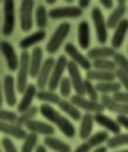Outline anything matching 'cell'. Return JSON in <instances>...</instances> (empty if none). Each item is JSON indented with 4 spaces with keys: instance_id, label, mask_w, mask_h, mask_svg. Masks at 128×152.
<instances>
[{
    "instance_id": "cb8c5ba5",
    "label": "cell",
    "mask_w": 128,
    "mask_h": 152,
    "mask_svg": "<svg viewBox=\"0 0 128 152\" xmlns=\"http://www.w3.org/2000/svg\"><path fill=\"white\" fill-rule=\"evenodd\" d=\"M93 125H94V115L90 113H85L81 119V126H79V137L86 141L92 136L93 132Z\"/></svg>"
},
{
    "instance_id": "9a60e30c",
    "label": "cell",
    "mask_w": 128,
    "mask_h": 152,
    "mask_svg": "<svg viewBox=\"0 0 128 152\" xmlns=\"http://www.w3.org/2000/svg\"><path fill=\"white\" fill-rule=\"evenodd\" d=\"M127 7H126V2L124 0H117V6L113 8V10L110 13L109 17L107 19V25L108 28H116L119 25L124 19V16L126 14Z\"/></svg>"
},
{
    "instance_id": "7402d4cb",
    "label": "cell",
    "mask_w": 128,
    "mask_h": 152,
    "mask_svg": "<svg viewBox=\"0 0 128 152\" xmlns=\"http://www.w3.org/2000/svg\"><path fill=\"white\" fill-rule=\"evenodd\" d=\"M0 131L1 133L10 136L16 140H25L27 136L26 131L22 126L17 124H7V123H0Z\"/></svg>"
},
{
    "instance_id": "ffe728a7",
    "label": "cell",
    "mask_w": 128,
    "mask_h": 152,
    "mask_svg": "<svg viewBox=\"0 0 128 152\" xmlns=\"http://www.w3.org/2000/svg\"><path fill=\"white\" fill-rule=\"evenodd\" d=\"M25 127L30 131V133H35L38 135H43V136H52L56 132V129L53 128L52 125L40 121H30Z\"/></svg>"
},
{
    "instance_id": "44dd1931",
    "label": "cell",
    "mask_w": 128,
    "mask_h": 152,
    "mask_svg": "<svg viewBox=\"0 0 128 152\" xmlns=\"http://www.w3.org/2000/svg\"><path fill=\"white\" fill-rule=\"evenodd\" d=\"M127 32H128V19L124 18L121 23L115 28V32H113L112 38H111V47L115 50L121 48L122 43L125 41V38L127 35Z\"/></svg>"
},
{
    "instance_id": "2e32d148",
    "label": "cell",
    "mask_w": 128,
    "mask_h": 152,
    "mask_svg": "<svg viewBox=\"0 0 128 152\" xmlns=\"http://www.w3.org/2000/svg\"><path fill=\"white\" fill-rule=\"evenodd\" d=\"M36 94H38V86H36V84L30 83V84L27 85L26 90L24 91V93L22 94L20 101H19L18 104H17V110H18V113L22 114V113H24L27 109H30V108L32 107V102H33V100L36 98Z\"/></svg>"
},
{
    "instance_id": "f6af8a7d",
    "label": "cell",
    "mask_w": 128,
    "mask_h": 152,
    "mask_svg": "<svg viewBox=\"0 0 128 152\" xmlns=\"http://www.w3.org/2000/svg\"><path fill=\"white\" fill-rule=\"evenodd\" d=\"M116 121H118V124L120 125V127H124L128 131V116L127 115H118Z\"/></svg>"
},
{
    "instance_id": "83f0119b",
    "label": "cell",
    "mask_w": 128,
    "mask_h": 152,
    "mask_svg": "<svg viewBox=\"0 0 128 152\" xmlns=\"http://www.w3.org/2000/svg\"><path fill=\"white\" fill-rule=\"evenodd\" d=\"M86 78L92 81V82H97V83L112 82V81H115L116 75L115 73H111V72L91 69L89 72H86Z\"/></svg>"
},
{
    "instance_id": "e575fe53",
    "label": "cell",
    "mask_w": 128,
    "mask_h": 152,
    "mask_svg": "<svg viewBox=\"0 0 128 152\" xmlns=\"http://www.w3.org/2000/svg\"><path fill=\"white\" fill-rule=\"evenodd\" d=\"M92 66L94 67L96 70H103V72H111L115 73L118 69L117 65L113 60L111 59H100V60H95L92 61Z\"/></svg>"
},
{
    "instance_id": "f5cc1de1",
    "label": "cell",
    "mask_w": 128,
    "mask_h": 152,
    "mask_svg": "<svg viewBox=\"0 0 128 152\" xmlns=\"http://www.w3.org/2000/svg\"><path fill=\"white\" fill-rule=\"evenodd\" d=\"M118 152H128V149H126V150H121V151H118Z\"/></svg>"
},
{
    "instance_id": "f546056e",
    "label": "cell",
    "mask_w": 128,
    "mask_h": 152,
    "mask_svg": "<svg viewBox=\"0 0 128 152\" xmlns=\"http://www.w3.org/2000/svg\"><path fill=\"white\" fill-rule=\"evenodd\" d=\"M36 99L47 104H59V102L61 101V96L50 90H39Z\"/></svg>"
},
{
    "instance_id": "d4e9b609",
    "label": "cell",
    "mask_w": 128,
    "mask_h": 152,
    "mask_svg": "<svg viewBox=\"0 0 128 152\" xmlns=\"http://www.w3.org/2000/svg\"><path fill=\"white\" fill-rule=\"evenodd\" d=\"M77 41L82 50L89 49L91 43L90 25L86 20H82L77 27Z\"/></svg>"
},
{
    "instance_id": "60d3db41",
    "label": "cell",
    "mask_w": 128,
    "mask_h": 152,
    "mask_svg": "<svg viewBox=\"0 0 128 152\" xmlns=\"http://www.w3.org/2000/svg\"><path fill=\"white\" fill-rule=\"evenodd\" d=\"M113 61L116 63L117 67L119 69L124 70V72H126L128 74V58L125 55L117 52L115 55V57H113Z\"/></svg>"
},
{
    "instance_id": "7bdbcfd3",
    "label": "cell",
    "mask_w": 128,
    "mask_h": 152,
    "mask_svg": "<svg viewBox=\"0 0 128 152\" xmlns=\"http://www.w3.org/2000/svg\"><path fill=\"white\" fill-rule=\"evenodd\" d=\"M1 146L5 152H18L14 142L9 137H2L1 139Z\"/></svg>"
},
{
    "instance_id": "603a6c76",
    "label": "cell",
    "mask_w": 128,
    "mask_h": 152,
    "mask_svg": "<svg viewBox=\"0 0 128 152\" xmlns=\"http://www.w3.org/2000/svg\"><path fill=\"white\" fill-rule=\"evenodd\" d=\"M117 53L112 47H97V48H92L87 51L86 57L92 61L100 60V59H110L113 58Z\"/></svg>"
},
{
    "instance_id": "d590c367",
    "label": "cell",
    "mask_w": 128,
    "mask_h": 152,
    "mask_svg": "<svg viewBox=\"0 0 128 152\" xmlns=\"http://www.w3.org/2000/svg\"><path fill=\"white\" fill-rule=\"evenodd\" d=\"M128 145V133H119L111 136L107 142V148L115 149L119 146Z\"/></svg>"
},
{
    "instance_id": "b9f144b4",
    "label": "cell",
    "mask_w": 128,
    "mask_h": 152,
    "mask_svg": "<svg viewBox=\"0 0 128 152\" xmlns=\"http://www.w3.org/2000/svg\"><path fill=\"white\" fill-rule=\"evenodd\" d=\"M115 75H116V78L118 80V82L120 83V85H121L126 91H128V74L127 73L118 68V69L115 72Z\"/></svg>"
},
{
    "instance_id": "30bf717a",
    "label": "cell",
    "mask_w": 128,
    "mask_h": 152,
    "mask_svg": "<svg viewBox=\"0 0 128 152\" xmlns=\"http://www.w3.org/2000/svg\"><path fill=\"white\" fill-rule=\"evenodd\" d=\"M83 15V10L78 6H64L52 8L49 12V17L53 20L63 18H77Z\"/></svg>"
},
{
    "instance_id": "4dcf8cb0",
    "label": "cell",
    "mask_w": 128,
    "mask_h": 152,
    "mask_svg": "<svg viewBox=\"0 0 128 152\" xmlns=\"http://www.w3.org/2000/svg\"><path fill=\"white\" fill-rule=\"evenodd\" d=\"M95 88L99 93H102V95H110L115 94L117 92L121 91V85L119 82H103V83H96Z\"/></svg>"
},
{
    "instance_id": "681fc988",
    "label": "cell",
    "mask_w": 128,
    "mask_h": 152,
    "mask_svg": "<svg viewBox=\"0 0 128 152\" xmlns=\"http://www.w3.org/2000/svg\"><path fill=\"white\" fill-rule=\"evenodd\" d=\"M107 150H108V148H105V146H99V148L94 149L92 152H107Z\"/></svg>"
},
{
    "instance_id": "8fae6325",
    "label": "cell",
    "mask_w": 128,
    "mask_h": 152,
    "mask_svg": "<svg viewBox=\"0 0 128 152\" xmlns=\"http://www.w3.org/2000/svg\"><path fill=\"white\" fill-rule=\"evenodd\" d=\"M67 70H68V77L71 78V82L73 84V89L75 90L76 94L85 95V89H84V81L82 74L79 72V67L73 61H68L67 65Z\"/></svg>"
},
{
    "instance_id": "f35d334b",
    "label": "cell",
    "mask_w": 128,
    "mask_h": 152,
    "mask_svg": "<svg viewBox=\"0 0 128 152\" xmlns=\"http://www.w3.org/2000/svg\"><path fill=\"white\" fill-rule=\"evenodd\" d=\"M84 89H85V94L87 95V98L92 101H99V92L96 90L95 85L93 84L92 81L85 78L84 81Z\"/></svg>"
},
{
    "instance_id": "ba28073f",
    "label": "cell",
    "mask_w": 128,
    "mask_h": 152,
    "mask_svg": "<svg viewBox=\"0 0 128 152\" xmlns=\"http://www.w3.org/2000/svg\"><path fill=\"white\" fill-rule=\"evenodd\" d=\"M71 101L76 106L78 109H83L85 113L90 114H100L104 111V106L100 101H92L89 98H85L84 95L74 94L71 96Z\"/></svg>"
},
{
    "instance_id": "5bb4252c",
    "label": "cell",
    "mask_w": 128,
    "mask_h": 152,
    "mask_svg": "<svg viewBox=\"0 0 128 152\" xmlns=\"http://www.w3.org/2000/svg\"><path fill=\"white\" fill-rule=\"evenodd\" d=\"M55 64H56V59L53 57H49L44 60V63L42 65V68L40 70L38 77H36V86L40 90H45V88H48Z\"/></svg>"
},
{
    "instance_id": "db71d44e",
    "label": "cell",
    "mask_w": 128,
    "mask_h": 152,
    "mask_svg": "<svg viewBox=\"0 0 128 152\" xmlns=\"http://www.w3.org/2000/svg\"><path fill=\"white\" fill-rule=\"evenodd\" d=\"M127 51H128V49H127Z\"/></svg>"
},
{
    "instance_id": "ac0fdd59",
    "label": "cell",
    "mask_w": 128,
    "mask_h": 152,
    "mask_svg": "<svg viewBox=\"0 0 128 152\" xmlns=\"http://www.w3.org/2000/svg\"><path fill=\"white\" fill-rule=\"evenodd\" d=\"M94 121H95L97 125H100L101 127L105 128L108 132H111L113 135L120 133L121 127L118 124V121H116V119H112L109 116L104 115L103 113L94 115Z\"/></svg>"
},
{
    "instance_id": "7a4b0ae2",
    "label": "cell",
    "mask_w": 128,
    "mask_h": 152,
    "mask_svg": "<svg viewBox=\"0 0 128 152\" xmlns=\"http://www.w3.org/2000/svg\"><path fill=\"white\" fill-rule=\"evenodd\" d=\"M30 60H31V53L28 51H22L19 57V67L17 70V78H16V85H17V92L24 93L27 85L28 76H30Z\"/></svg>"
},
{
    "instance_id": "277c9868",
    "label": "cell",
    "mask_w": 128,
    "mask_h": 152,
    "mask_svg": "<svg viewBox=\"0 0 128 152\" xmlns=\"http://www.w3.org/2000/svg\"><path fill=\"white\" fill-rule=\"evenodd\" d=\"M92 20L94 24L97 41L101 45H104L108 41V25L100 7H94L92 9Z\"/></svg>"
},
{
    "instance_id": "6da1fadb",
    "label": "cell",
    "mask_w": 128,
    "mask_h": 152,
    "mask_svg": "<svg viewBox=\"0 0 128 152\" xmlns=\"http://www.w3.org/2000/svg\"><path fill=\"white\" fill-rule=\"evenodd\" d=\"M40 113L45 119H48L53 125H56L66 137H68V139L75 137V135H76L75 126L71 124V121L68 118L63 116L57 109L52 107L51 104L42 103L40 107Z\"/></svg>"
},
{
    "instance_id": "3957f363",
    "label": "cell",
    "mask_w": 128,
    "mask_h": 152,
    "mask_svg": "<svg viewBox=\"0 0 128 152\" xmlns=\"http://www.w3.org/2000/svg\"><path fill=\"white\" fill-rule=\"evenodd\" d=\"M69 32H71V24L68 22H63L61 24H59V26L53 32L52 37L47 43V47H45L47 52L50 55L56 53L61 47V45L64 43L65 39L68 37Z\"/></svg>"
},
{
    "instance_id": "1f68e13d",
    "label": "cell",
    "mask_w": 128,
    "mask_h": 152,
    "mask_svg": "<svg viewBox=\"0 0 128 152\" xmlns=\"http://www.w3.org/2000/svg\"><path fill=\"white\" fill-rule=\"evenodd\" d=\"M49 12L47 10L44 5H39L35 9V24L39 30H43L48 25Z\"/></svg>"
},
{
    "instance_id": "74e56055",
    "label": "cell",
    "mask_w": 128,
    "mask_h": 152,
    "mask_svg": "<svg viewBox=\"0 0 128 152\" xmlns=\"http://www.w3.org/2000/svg\"><path fill=\"white\" fill-rule=\"evenodd\" d=\"M71 90H73V84L71 82V78L68 76H65L59 85V95L63 99H67L68 96H71Z\"/></svg>"
},
{
    "instance_id": "d6a6232c",
    "label": "cell",
    "mask_w": 128,
    "mask_h": 152,
    "mask_svg": "<svg viewBox=\"0 0 128 152\" xmlns=\"http://www.w3.org/2000/svg\"><path fill=\"white\" fill-rule=\"evenodd\" d=\"M110 139L109 136V133H108V131H100V132H97L95 134H92V136H91L89 140H86V142L89 143V145L93 149V148H99L100 145H102L103 143L105 142H108V140Z\"/></svg>"
},
{
    "instance_id": "4fadbf2b",
    "label": "cell",
    "mask_w": 128,
    "mask_h": 152,
    "mask_svg": "<svg viewBox=\"0 0 128 152\" xmlns=\"http://www.w3.org/2000/svg\"><path fill=\"white\" fill-rule=\"evenodd\" d=\"M0 49H1V53H2V56L6 60L9 70H12V72L18 70L19 58L17 56L15 49H14L13 45L10 42H8V41H1Z\"/></svg>"
},
{
    "instance_id": "f1b7e54d",
    "label": "cell",
    "mask_w": 128,
    "mask_h": 152,
    "mask_svg": "<svg viewBox=\"0 0 128 152\" xmlns=\"http://www.w3.org/2000/svg\"><path fill=\"white\" fill-rule=\"evenodd\" d=\"M43 143L47 148H49L55 152H71V148L69 144L53 136H45Z\"/></svg>"
},
{
    "instance_id": "8d00e7d4",
    "label": "cell",
    "mask_w": 128,
    "mask_h": 152,
    "mask_svg": "<svg viewBox=\"0 0 128 152\" xmlns=\"http://www.w3.org/2000/svg\"><path fill=\"white\" fill-rule=\"evenodd\" d=\"M39 135L35 133H28L26 139L23 142V145L20 148V152H33L38 148Z\"/></svg>"
},
{
    "instance_id": "816d5d0a",
    "label": "cell",
    "mask_w": 128,
    "mask_h": 152,
    "mask_svg": "<svg viewBox=\"0 0 128 152\" xmlns=\"http://www.w3.org/2000/svg\"><path fill=\"white\" fill-rule=\"evenodd\" d=\"M47 5H55L57 2V0H45Z\"/></svg>"
},
{
    "instance_id": "836d02e7",
    "label": "cell",
    "mask_w": 128,
    "mask_h": 152,
    "mask_svg": "<svg viewBox=\"0 0 128 152\" xmlns=\"http://www.w3.org/2000/svg\"><path fill=\"white\" fill-rule=\"evenodd\" d=\"M39 111H40V108L36 107V106H32L30 109H27L26 111H24V113H22V114L19 115L18 121H17V125H19V126L22 127L26 126L30 121H34V118L38 115Z\"/></svg>"
},
{
    "instance_id": "f907efd6",
    "label": "cell",
    "mask_w": 128,
    "mask_h": 152,
    "mask_svg": "<svg viewBox=\"0 0 128 152\" xmlns=\"http://www.w3.org/2000/svg\"><path fill=\"white\" fill-rule=\"evenodd\" d=\"M35 152H48L47 151V146L45 145H38Z\"/></svg>"
},
{
    "instance_id": "7c38bea8",
    "label": "cell",
    "mask_w": 128,
    "mask_h": 152,
    "mask_svg": "<svg viewBox=\"0 0 128 152\" xmlns=\"http://www.w3.org/2000/svg\"><path fill=\"white\" fill-rule=\"evenodd\" d=\"M2 89H4V94H5V100L8 107H14L17 103V85L16 81L14 80L12 75H6L2 81Z\"/></svg>"
},
{
    "instance_id": "bcb514c9",
    "label": "cell",
    "mask_w": 128,
    "mask_h": 152,
    "mask_svg": "<svg viewBox=\"0 0 128 152\" xmlns=\"http://www.w3.org/2000/svg\"><path fill=\"white\" fill-rule=\"evenodd\" d=\"M91 150H92V148L89 145V143H87L86 141H84L82 144H79V145L74 150V152H92Z\"/></svg>"
},
{
    "instance_id": "7dc6e473",
    "label": "cell",
    "mask_w": 128,
    "mask_h": 152,
    "mask_svg": "<svg viewBox=\"0 0 128 152\" xmlns=\"http://www.w3.org/2000/svg\"><path fill=\"white\" fill-rule=\"evenodd\" d=\"M100 4L105 9H112L113 8V1L112 0H100Z\"/></svg>"
},
{
    "instance_id": "c3c4849f",
    "label": "cell",
    "mask_w": 128,
    "mask_h": 152,
    "mask_svg": "<svg viewBox=\"0 0 128 152\" xmlns=\"http://www.w3.org/2000/svg\"><path fill=\"white\" fill-rule=\"evenodd\" d=\"M90 4H91L90 0H79L78 1V7L83 10V9H86L87 7L90 6Z\"/></svg>"
},
{
    "instance_id": "ee69618b",
    "label": "cell",
    "mask_w": 128,
    "mask_h": 152,
    "mask_svg": "<svg viewBox=\"0 0 128 152\" xmlns=\"http://www.w3.org/2000/svg\"><path fill=\"white\" fill-rule=\"evenodd\" d=\"M113 99L116 101L128 104V91H119L113 94Z\"/></svg>"
},
{
    "instance_id": "5b68a950",
    "label": "cell",
    "mask_w": 128,
    "mask_h": 152,
    "mask_svg": "<svg viewBox=\"0 0 128 152\" xmlns=\"http://www.w3.org/2000/svg\"><path fill=\"white\" fill-rule=\"evenodd\" d=\"M33 0H23L19 5V24L23 32H30L33 27Z\"/></svg>"
},
{
    "instance_id": "8992f818",
    "label": "cell",
    "mask_w": 128,
    "mask_h": 152,
    "mask_svg": "<svg viewBox=\"0 0 128 152\" xmlns=\"http://www.w3.org/2000/svg\"><path fill=\"white\" fill-rule=\"evenodd\" d=\"M68 61L69 60L67 59L66 56H59L58 57V59L56 60V64H55V67L52 69L51 77H50V81H49V84H48V90L55 92L57 89H59L60 82L65 77L64 73L65 70L67 69Z\"/></svg>"
},
{
    "instance_id": "d6986e66",
    "label": "cell",
    "mask_w": 128,
    "mask_h": 152,
    "mask_svg": "<svg viewBox=\"0 0 128 152\" xmlns=\"http://www.w3.org/2000/svg\"><path fill=\"white\" fill-rule=\"evenodd\" d=\"M43 50L40 47H35L31 53L30 60V76L32 78H36L43 65Z\"/></svg>"
},
{
    "instance_id": "52a82bcc",
    "label": "cell",
    "mask_w": 128,
    "mask_h": 152,
    "mask_svg": "<svg viewBox=\"0 0 128 152\" xmlns=\"http://www.w3.org/2000/svg\"><path fill=\"white\" fill-rule=\"evenodd\" d=\"M16 24L15 16V2L13 0L4 1V23H2V34L9 37L13 34Z\"/></svg>"
},
{
    "instance_id": "484cf974",
    "label": "cell",
    "mask_w": 128,
    "mask_h": 152,
    "mask_svg": "<svg viewBox=\"0 0 128 152\" xmlns=\"http://www.w3.org/2000/svg\"><path fill=\"white\" fill-rule=\"evenodd\" d=\"M47 37V33L44 30H38L36 32H34L32 34L27 35L24 39H22L19 41V48L22 49V51H27V49H30L33 45H38L39 42L43 41Z\"/></svg>"
},
{
    "instance_id": "4316f807",
    "label": "cell",
    "mask_w": 128,
    "mask_h": 152,
    "mask_svg": "<svg viewBox=\"0 0 128 152\" xmlns=\"http://www.w3.org/2000/svg\"><path fill=\"white\" fill-rule=\"evenodd\" d=\"M58 107L61 111H64L66 115H68V117H71V119H74V121H81L82 117H83V115L81 114V110L71 100L61 99V101L59 102Z\"/></svg>"
},
{
    "instance_id": "9c48e42d",
    "label": "cell",
    "mask_w": 128,
    "mask_h": 152,
    "mask_svg": "<svg viewBox=\"0 0 128 152\" xmlns=\"http://www.w3.org/2000/svg\"><path fill=\"white\" fill-rule=\"evenodd\" d=\"M64 50H65L66 56H68V57L71 58V61L75 63L77 66L81 67L82 69L89 72V70H91V68L93 67V66H92V63L90 61V59L86 57V56H84L83 53L75 47V45H73V43H67V45H65Z\"/></svg>"
},
{
    "instance_id": "e0dca14e",
    "label": "cell",
    "mask_w": 128,
    "mask_h": 152,
    "mask_svg": "<svg viewBox=\"0 0 128 152\" xmlns=\"http://www.w3.org/2000/svg\"><path fill=\"white\" fill-rule=\"evenodd\" d=\"M100 102L102 103L107 110L117 115H127L128 116V104L116 101L111 95H101Z\"/></svg>"
},
{
    "instance_id": "ab89813d",
    "label": "cell",
    "mask_w": 128,
    "mask_h": 152,
    "mask_svg": "<svg viewBox=\"0 0 128 152\" xmlns=\"http://www.w3.org/2000/svg\"><path fill=\"white\" fill-rule=\"evenodd\" d=\"M18 117L16 113L10 111V110H6V109H1L0 110V119L2 123H7V124H17Z\"/></svg>"
}]
</instances>
